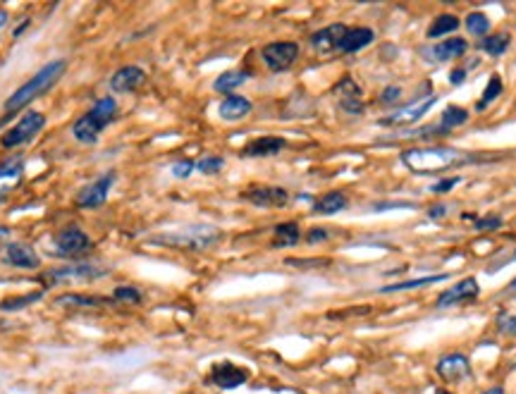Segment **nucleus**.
<instances>
[{"label":"nucleus","mask_w":516,"mask_h":394,"mask_svg":"<svg viewBox=\"0 0 516 394\" xmlns=\"http://www.w3.org/2000/svg\"><path fill=\"white\" fill-rule=\"evenodd\" d=\"M67 70V60L65 58H58V60H51V63H46L41 70L33 74L29 81H24L19 89L12 93V96L5 100V118H12V113H19L22 108H26L31 103V100H36L43 96L46 91L53 89V86L58 84V79L63 77Z\"/></svg>","instance_id":"obj_1"},{"label":"nucleus","mask_w":516,"mask_h":394,"mask_svg":"<svg viewBox=\"0 0 516 394\" xmlns=\"http://www.w3.org/2000/svg\"><path fill=\"white\" fill-rule=\"evenodd\" d=\"M115 113H118V100H115V96L98 98L91 110L84 113L72 125V137L77 139L79 144H96L100 132L115 120Z\"/></svg>","instance_id":"obj_2"},{"label":"nucleus","mask_w":516,"mask_h":394,"mask_svg":"<svg viewBox=\"0 0 516 394\" xmlns=\"http://www.w3.org/2000/svg\"><path fill=\"white\" fill-rule=\"evenodd\" d=\"M466 158L454 148H409L402 153V162L411 172L416 175H433V172H443L450 170L459 162H464Z\"/></svg>","instance_id":"obj_3"},{"label":"nucleus","mask_w":516,"mask_h":394,"mask_svg":"<svg viewBox=\"0 0 516 394\" xmlns=\"http://www.w3.org/2000/svg\"><path fill=\"white\" fill-rule=\"evenodd\" d=\"M220 229L210 225H196V227H185L177 232L151 237V244H162V247H175V249H189V251H203L210 249L220 242Z\"/></svg>","instance_id":"obj_4"},{"label":"nucleus","mask_w":516,"mask_h":394,"mask_svg":"<svg viewBox=\"0 0 516 394\" xmlns=\"http://www.w3.org/2000/svg\"><path fill=\"white\" fill-rule=\"evenodd\" d=\"M91 249H93L91 237L81 227L70 225V227H63L56 237H53L51 254L58 258H72L74 261V258H84L86 254H91Z\"/></svg>","instance_id":"obj_5"},{"label":"nucleus","mask_w":516,"mask_h":394,"mask_svg":"<svg viewBox=\"0 0 516 394\" xmlns=\"http://www.w3.org/2000/svg\"><path fill=\"white\" fill-rule=\"evenodd\" d=\"M46 127V115L38 110H29L19 118L17 125H12L8 132L0 137V146L3 148H17L33 141L41 134V129Z\"/></svg>","instance_id":"obj_6"},{"label":"nucleus","mask_w":516,"mask_h":394,"mask_svg":"<svg viewBox=\"0 0 516 394\" xmlns=\"http://www.w3.org/2000/svg\"><path fill=\"white\" fill-rule=\"evenodd\" d=\"M261 58L270 72H284L296 63L299 43H294V41H273V43L263 46Z\"/></svg>","instance_id":"obj_7"},{"label":"nucleus","mask_w":516,"mask_h":394,"mask_svg":"<svg viewBox=\"0 0 516 394\" xmlns=\"http://www.w3.org/2000/svg\"><path fill=\"white\" fill-rule=\"evenodd\" d=\"M115 180H118L115 170H105L98 180H93L91 185H86L81 189L77 194V199H74V203H77L79 208H100L108 201V196H110Z\"/></svg>","instance_id":"obj_8"},{"label":"nucleus","mask_w":516,"mask_h":394,"mask_svg":"<svg viewBox=\"0 0 516 394\" xmlns=\"http://www.w3.org/2000/svg\"><path fill=\"white\" fill-rule=\"evenodd\" d=\"M247 380H249V370L232 361L213 363V368L208 373V383L220 387V390H237V387H242Z\"/></svg>","instance_id":"obj_9"},{"label":"nucleus","mask_w":516,"mask_h":394,"mask_svg":"<svg viewBox=\"0 0 516 394\" xmlns=\"http://www.w3.org/2000/svg\"><path fill=\"white\" fill-rule=\"evenodd\" d=\"M110 270L108 268H98L91 266V263H77V266H65V268H56L48 270L43 275V280L48 282H70V280H98V277L108 275Z\"/></svg>","instance_id":"obj_10"},{"label":"nucleus","mask_w":516,"mask_h":394,"mask_svg":"<svg viewBox=\"0 0 516 394\" xmlns=\"http://www.w3.org/2000/svg\"><path fill=\"white\" fill-rule=\"evenodd\" d=\"M438 103L435 96H425V98H418L413 100L411 105L402 108V110H397L395 115H390V118H383L380 120V125L383 127H402V125H413V122H418L423 115L430 110L433 105Z\"/></svg>","instance_id":"obj_11"},{"label":"nucleus","mask_w":516,"mask_h":394,"mask_svg":"<svg viewBox=\"0 0 516 394\" xmlns=\"http://www.w3.org/2000/svg\"><path fill=\"white\" fill-rule=\"evenodd\" d=\"M332 96L337 98V103H339V108H342L344 113L361 115V110H363L361 89H358V84L351 77L339 79L335 84V89H332Z\"/></svg>","instance_id":"obj_12"},{"label":"nucleus","mask_w":516,"mask_h":394,"mask_svg":"<svg viewBox=\"0 0 516 394\" xmlns=\"http://www.w3.org/2000/svg\"><path fill=\"white\" fill-rule=\"evenodd\" d=\"M242 196L261 208H280L289 203V192L282 187H249Z\"/></svg>","instance_id":"obj_13"},{"label":"nucleus","mask_w":516,"mask_h":394,"mask_svg":"<svg viewBox=\"0 0 516 394\" xmlns=\"http://www.w3.org/2000/svg\"><path fill=\"white\" fill-rule=\"evenodd\" d=\"M146 81V72L137 65H125L110 77V91L113 93H132L137 91Z\"/></svg>","instance_id":"obj_14"},{"label":"nucleus","mask_w":516,"mask_h":394,"mask_svg":"<svg viewBox=\"0 0 516 394\" xmlns=\"http://www.w3.org/2000/svg\"><path fill=\"white\" fill-rule=\"evenodd\" d=\"M438 375L447 380V383H461V380L471 378V366H468V358L461 354H450L445 358H440L438 363Z\"/></svg>","instance_id":"obj_15"},{"label":"nucleus","mask_w":516,"mask_h":394,"mask_svg":"<svg viewBox=\"0 0 516 394\" xmlns=\"http://www.w3.org/2000/svg\"><path fill=\"white\" fill-rule=\"evenodd\" d=\"M5 261L10 263L12 268H22V270H36L41 268V258L31 247L19 242H12L5 247Z\"/></svg>","instance_id":"obj_16"},{"label":"nucleus","mask_w":516,"mask_h":394,"mask_svg":"<svg viewBox=\"0 0 516 394\" xmlns=\"http://www.w3.org/2000/svg\"><path fill=\"white\" fill-rule=\"evenodd\" d=\"M478 282L473 280V277H466V280H461L459 284H454V287L445 289L443 294L438 299V309H447V306H454V304H461V301H468V299H476L478 296Z\"/></svg>","instance_id":"obj_17"},{"label":"nucleus","mask_w":516,"mask_h":394,"mask_svg":"<svg viewBox=\"0 0 516 394\" xmlns=\"http://www.w3.org/2000/svg\"><path fill=\"white\" fill-rule=\"evenodd\" d=\"M344 33H347V26L344 24H330L311 36V46H314V51H318L321 56H328V53L339 48V41L344 38Z\"/></svg>","instance_id":"obj_18"},{"label":"nucleus","mask_w":516,"mask_h":394,"mask_svg":"<svg viewBox=\"0 0 516 394\" xmlns=\"http://www.w3.org/2000/svg\"><path fill=\"white\" fill-rule=\"evenodd\" d=\"M284 146H287V141L282 137H258L242 148V155H247V158H270V155L282 153Z\"/></svg>","instance_id":"obj_19"},{"label":"nucleus","mask_w":516,"mask_h":394,"mask_svg":"<svg viewBox=\"0 0 516 394\" xmlns=\"http://www.w3.org/2000/svg\"><path fill=\"white\" fill-rule=\"evenodd\" d=\"M251 108H254V105H251L249 98L237 96V93H229V96L220 103L218 115L225 122H239V120H244L251 113Z\"/></svg>","instance_id":"obj_20"},{"label":"nucleus","mask_w":516,"mask_h":394,"mask_svg":"<svg viewBox=\"0 0 516 394\" xmlns=\"http://www.w3.org/2000/svg\"><path fill=\"white\" fill-rule=\"evenodd\" d=\"M373 38H376V33H373V29H368V26H354V29H347L344 38L339 41V48L337 51L358 53L361 48H366V46H371Z\"/></svg>","instance_id":"obj_21"},{"label":"nucleus","mask_w":516,"mask_h":394,"mask_svg":"<svg viewBox=\"0 0 516 394\" xmlns=\"http://www.w3.org/2000/svg\"><path fill=\"white\" fill-rule=\"evenodd\" d=\"M56 306H67V309H96V306L110 304V299L105 296H89V294H60L56 296Z\"/></svg>","instance_id":"obj_22"},{"label":"nucleus","mask_w":516,"mask_h":394,"mask_svg":"<svg viewBox=\"0 0 516 394\" xmlns=\"http://www.w3.org/2000/svg\"><path fill=\"white\" fill-rule=\"evenodd\" d=\"M347 196H344V192H328L325 196H321V199L316 201V206H314V213L318 215H335L339 213V210H344L347 208Z\"/></svg>","instance_id":"obj_23"},{"label":"nucleus","mask_w":516,"mask_h":394,"mask_svg":"<svg viewBox=\"0 0 516 394\" xmlns=\"http://www.w3.org/2000/svg\"><path fill=\"white\" fill-rule=\"evenodd\" d=\"M466 48H468V43L464 38H447L443 43H438L430 53L435 56V60H440V63H447V60L461 58L466 53Z\"/></svg>","instance_id":"obj_24"},{"label":"nucleus","mask_w":516,"mask_h":394,"mask_svg":"<svg viewBox=\"0 0 516 394\" xmlns=\"http://www.w3.org/2000/svg\"><path fill=\"white\" fill-rule=\"evenodd\" d=\"M249 79V72L244 70H229V72H222L218 79L213 81V89L220 91V93H232L237 86L247 84Z\"/></svg>","instance_id":"obj_25"},{"label":"nucleus","mask_w":516,"mask_h":394,"mask_svg":"<svg viewBox=\"0 0 516 394\" xmlns=\"http://www.w3.org/2000/svg\"><path fill=\"white\" fill-rule=\"evenodd\" d=\"M299 239H301V229H299L296 222H280V225L275 227L273 247H275V249H280V247H294Z\"/></svg>","instance_id":"obj_26"},{"label":"nucleus","mask_w":516,"mask_h":394,"mask_svg":"<svg viewBox=\"0 0 516 394\" xmlns=\"http://www.w3.org/2000/svg\"><path fill=\"white\" fill-rule=\"evenodd\" d=\"M459 29V19L454 15H440L433 19L430 29H428V36L430 38H438V36H445V33H452Z\"/></svg>","instance_id":"obj_27"},{"label":"nucleus","mask_w":516,"mask_h":394,"mask_svg":"<svg viewBox=\"0 0 516 394\" xmlns=\"http://www.w3.org/2000/svg\"><path fill=\"white\" fill-rule=\"evenodd\" d=\"M141 291L137 287H129V284H120V287L113 289V301H120V304H132L137 306L141 304Z\"/></svg>","instance_id":"obj_28"},{"label":"nucleus","mask_w":516,"mask_h":394,"mask_svg":"<svg viewBox=\"0 0 516 394\" xmlns=\"http://www.w3.org/2000/svg\"><path fill=\"white\" fill-rule=\"evenodd\" d=\"M507 46H509L507 33H495V36H487L480 41V48L485 53H490V56H502V53L507 51Z\"/></svg>","instance_id":"obj_29"},{"label":"nucleus","mask_w":516,"mask_h":394,"mask_svg":"<svg viewBox=\"0 0 516 394\" xmlns=\"http://www.w3.org/2000/svg\"><path fill=\"white\" fill-rule=\"evenodd\" d=\"M41 296H43V291H31V294H24V296L5 299V301H0V311H19V309H24V306L38 301Z\"/></svg>","instance_id":"obj_30"},{"label":"nucleus","mask_w":516,"mask_h":394,"mask_svg":"<svg viewBox=\"0 0 516 394\" xmlns=\"http://www.w3.org/2000/svg\"><path fill=\"white\" fill-rule=\"evenodd\" d=\"M466 29L473 33V36H485L490 31V19H487L483 12H471L466 17Z\"/></svg>","instance_id":"obj_31"},{"label":"nucleus","mask_w":516,"mask_h":394,"mask_svg":"<svg viewBox=\"0 0 516 394\" xmlns=\"http://www.w3.org/2000/svg\"><path fill=\"white\" fill-rule=\"evenodd\" d=\"M500 93H502V79L497 77V74H492L490 81H487V86H485V91H483V98L478 100L476 108H478V110H485V108L490 105L492 100L500 96Z\"/></svg>","instance_id":"obj_32"},{"label":"nucleus","mask_w":516,"mask_h":394,"mask_svg":"<svg viewBox=\"0 0 516 394\" xmlns=\"http://www.w3.org/2000/svg\"><path fill=\"white\" fill-rule=\"evenodd\" d=\"M466 120H468V113L464 110V108L450 105V108H447V110L443 113V122H440V127H443V129H452V127L464 125Z\"/></svg>","instance_id":"obj_33"},{"label":"nucleus","mask_w":516,"mask_h":394,"mask_svg":"<svg viewBox=\"0 0 516 394\" xmlns=\"http://www.w3.org/2000/svg\"><path fill=\"white\" fill-rule=\"evenodd\" d=\"M447 280V275H433V277H423V280H409V282H399V284H390V287H383L380 291H404V289H416L420 287V284H433V282H445Z\"/></svg>","instance_id":"obj_34"},{"label":"nucleus","mask_w":516,"mask_h":394,"mask_svg":"<svg viewBox=\"0 0 516 394\" xmlns=\"http://www.w3.org/2000/svg\"><path fill=\"white\" fill-rule=\"evenodd\" d=\"M24 172V158L19 155H12V158L0 162V180L3 177H19Z\"/></svg>","instance_id":"obj_35"},{"label":"nucleus","mask_w":516,"mask_h":394,"mask_svg":"<svg viewBox=\"0 0 516 394\" xmlns=\"http://www.w3.org/2000/svg\"><path fill=\"white\" fill-rule=\"evenodd\" d=\"M222 165H225V160H222L220 155H206V158H201L196 162V170L203 175H215V172H220Z\"/></svg>","instance_id":"obj_36"},{"label":"nucleus","mask_w":516,"mask_h":394,"mask_svg":"<svg viewBox=\"0 0 516 394\" xmlns=\"http://www.w3.org/2000/svg\"><path fill=\"white\" fill-rule=\"evenodd\" d=\"M194 167H196V162H192V160H182V162H175L172 165V175L177 180H187L189 175L194 172Z\"/></svg>","instance_id":"obj_37"},{"label":"nucleus","mask_w":516,"mask_h":394,"mask_svg":"<svg viewBox=\"0 0 516 394\" xmlns=\"http://www.w3.org/2000/svg\"><path fill=\"white\" fill-rule=\"evenodd\" d=\"M399 96H402V89H399V86H387V89L380 93V103L392 105V103H397Z\"/></svg>","instance_id":"obj_38"},{"label":"nucleus","mask_w":516,"mask_h":394,"mask_svg":"<svg viewBox=\"0 0 516 394\" xmlns=\"http://www.w3.org/2000/svg\"><path fill=\"white\" fill-rule=\"evenodd\" d=\"M330 237V232L325 227H314V229H309V234H306V242L309 244H316V242H325Z\"/></svg>","instance_id":"obj_39"},{"label":"nucleus","mask_w":516,"mask_h":394,"mask_svg":"<svg viewBox=\"0 0 516 394\" xmlns=\"http://www.w3.org/2000/svg\"><path fill=\"white\" fill-rule=\"evenodd\" d=\"M500 330L507 335H516V316H502L500 318Z\"/></svg>","instance_id":"obj_40"},{"label":"nucleus","mask_w":516,"mask_h":394,"mask_svg":"<svg viewBox=\"0 0 516 394\" xmlns=\"http://www.w3.org/2000/svg\"><path fill=\"white\" fill-rule=\"evenodd\" d=\"M459 185V177H452V180H445V182H438V185L435 187H433L430 189V192L433 194H447V192H450V189L452 187H457Z\"/></svg>","instance_id":"obj_41"},{"label":"nucleus","mask_w":516,"mask_h":394,"mask_svg":"<svg viewBox=\"0 0 516 394\" xmlns=\"http://www.w3.org/2000/svg\"><path fill=\"white\" fill-rule=\"evenodd\" d=\"M502 225V217H485V220H478L476 222V229H497Z\"/></svg>","instance_id":"obj_42"},{"label":"nucleus","mask_w":516,"mask_h":394,"mask_svg":"<svg viewBox=\"0 0 516 394\" xmlns=\"http://www.w3.org/2000/svg\"><path fill=\"white\" fill-rule=\"evenodd\" d=\"M445 213H447L445 206H433L430 213H428V217H433V220H435V217H445Z\"/></svg>","instance_id":"obj_43"},{"label":"nucleus","mask_w":516,"mask_h":394,"mask_svg":"<svg viewBox=\"0 0 516 394\" xmlns=\"http://www.w3.org/2000/svg\"><path fill=\"white\" fill-rule=\"evenodd\" d=\"M464 77H466L464 70H454V72H452V77H450V81H452V84H461V81H464Z\"/></svg>","instance_id":"obj_44"},{"label":"nucleus","mask_w":516,"mask_h":394,"mask_svg":"<svg viewBox=\"0 0 516 394\" xmlns=\"http://www.w3.org/2000/svg\"><path fill=\"white\" fill-rule=\"evenodd\" d=\"M26 26H29V17H24V19H22V24H19V26H17V29H15V31H12V36H15V38H17V36H19V33H22V31L26 29Z\"/></svg>","instance_id":"obj_45"},{"label":"nucleus","mask_w":516,"mask_h":394,"mask_svg":"<svg viewBox=\"0 0 516 394\" xmlns=\"http://www.w3.org/2000/svg\"><path fill=\"white\" fill-rule=\"evenodd\" d=\"M5 24H8V12H5V10H0V29H3Z\"/></svg>","instance_id":"obj_46"},{"label":"nucleus","mask_w":516,"mask_h":394,"mask_svg":"<svg viewBox=\"0 0 516 394\" xmlns=\"http://www.w3.org/2000/svg\"><path fill=\"white\" fill-rule=\"evenodd\" d=\"M10 237V229L8 227H0V239H8Z\"/></svg>","instance_id":"obj_47"},{"label":"nucleus","mask_w":516,"mask_h":394,"mask_svg":"<svg viewBox=\"0 0 516 394\" xmlns=\"http://www.w3.org/2000/svg\"><path fill=\"white\" fill-rule=\"evenodd\" d=\"M509 287H512V289H509V294H512V296H516V280H514L512 284H509Z\"/></svg>","instance_id":"obj_48"},{"label":"nucleus","mask_w":516,"mask_h":394,"mask_svg":"<svg viewBox=\"0 0 516 394\" xmlns=\"http://www.w3.org/2000/svg\"><path fill=\"white\" fill-rule=\"evenodd\" d=\"M485 394H505V392H502V390H500V387H495V390H487Z\"/></svg>","instance_id":"obj_49"},{"label":"nucleus","mask_w":516,"mask_h":394,"mask_svg":"<svg viewBox=\"0 0 516 394\" xmlns=\"http://www.w3.org/2000/svg\"><path fill=\"white\" fill-rule=\"evenodd\" d=\"M438 394H452V392H447V390H438Z\"/></svg>","instance_id":"obj_50"}]
</instances>
